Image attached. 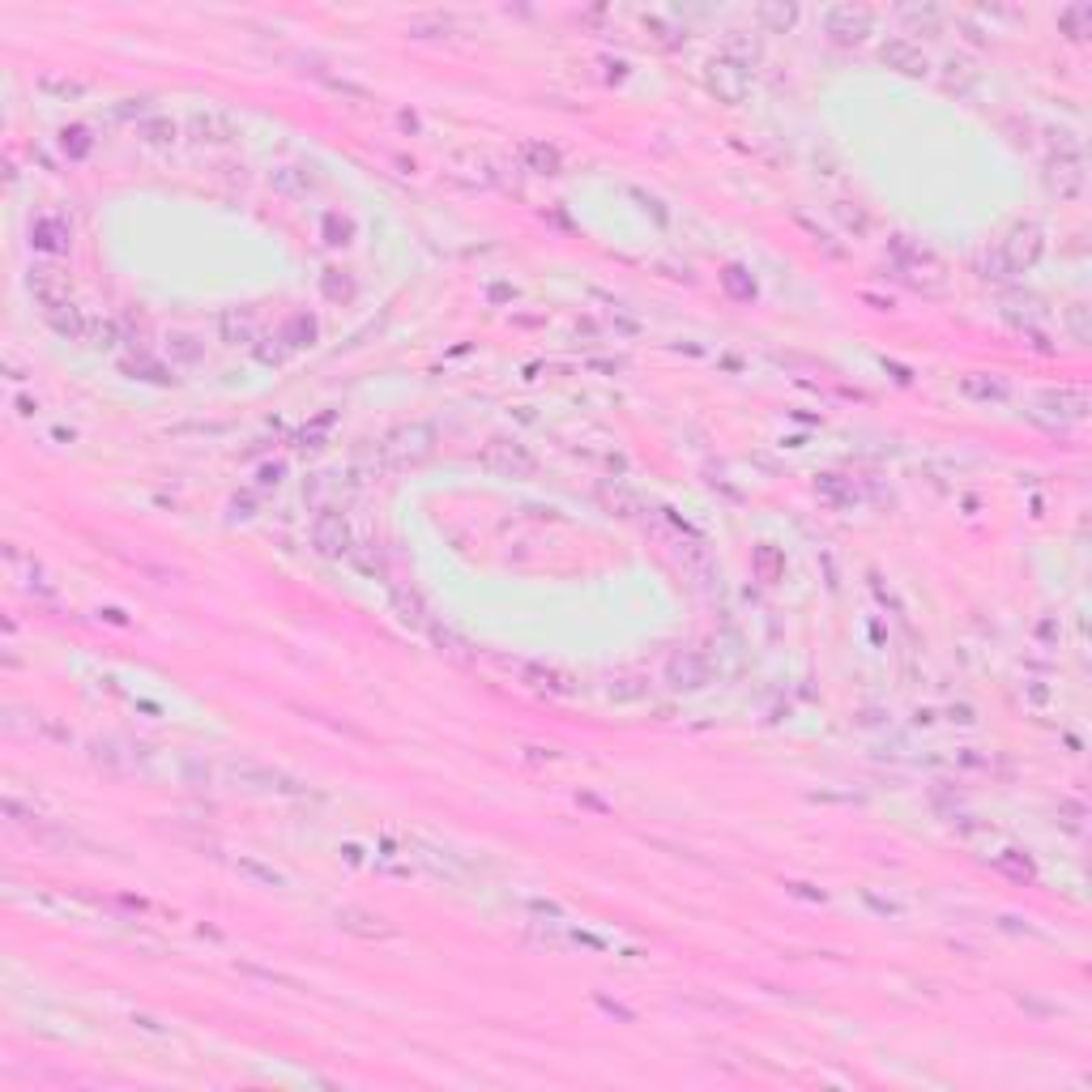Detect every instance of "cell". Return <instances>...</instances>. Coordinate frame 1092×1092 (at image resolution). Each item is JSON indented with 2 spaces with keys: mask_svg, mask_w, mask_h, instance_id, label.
I'll list each match as a JSON object with an SVG mask.
<instances>
[{
  "mask_svg": "<svg viewBox=\"0 0 1092 1092\" xmlns=\"http://www.w3.org/2000/svg\"><path fill=\"white\" fill-rule=\"evenodd\" d=\"M751 64H730V61H713V69H708V86L717 90L722 98H743V90H747V81H751Z\"/></svg>",
  "mask_w": 1092,
  "mask_h": 1092,
  "instance_id": "1",
  "label": "cell"
},
{
  "mask_svg": "<svg viewBox=\"0 0 1092 1092\" xmlns=\"http://www.w3.org/2000/svg\"><path fill=\"white\" fill-rule=\"evenodd\" d=\"M1041 240H1037V226H1015L1011 235L1003 240V257H1007V269H1024L1032 257H1037Z\"/></svg>",
  "mask_w": 1092,
  "mask_h": 1092,
  "instance_id": "2",
  "label": "cell"
},
{
  "mask_svg": "<svg viewBox=\"0 0 1092 1092\" xmlns=\"http://www.w3.org/2000/svg\"><path fill=\"white\" fill-rule=\"evenodd\" d=\"M867 27H870V13L853 9V5L828 13V35H836V39H862V35H867Z\"/></svg>",
  "mask_w": 1092,
  "mask_h": 1092,
  "instance_id": "3",
  "label": "cell"
},
{
  "mask_svg": "<svg viewBox=\"0 0 1092 1092\" xmlns=\"http://www.w3.org/2000/svg\"><path fill=\"white\" fill-rule=\"evenodd\" d=\"M884 61L896 64V69H904V73H926V56H922L918 47L909 44V39H887V44H884Z\"/></svg>",
  "mask_w": 1092,
  "mask_h": 1092,
  "instance_id": "4",
  "label": "cell"
},
{
  "mask_svg": "<svg viewBox=\"0 0 1092 1092\" xmlns=\"http://www.w3.org/2000/svg\"><path fill=\"white\" fill-rule=\"evenodd\" d=\"M525 154H529V158H533V163H538V171H555V167H560V154H555V150H542V146H529V150H525Z\"/></svg>",
  "mask_w": 1092,
  "mask_h": 1092,
  "instance_id": "5",
  "label": "cell"
},
{
  "mask_svg": "<svg viewBox=\"0 0 1092 1092\" xmlns=\"http://www.w3.org/2000/svg\"><path fill=\"white\" fill-rule=\"evenodd\" d=\"M760 18L773 22V27H790V22H794V9H760Z\"/></svg>",
  "mask_w": 1092,
  "mask_h": 1092,
  "instance_id": "6",
  "label": "cell"
}]
</instances>
